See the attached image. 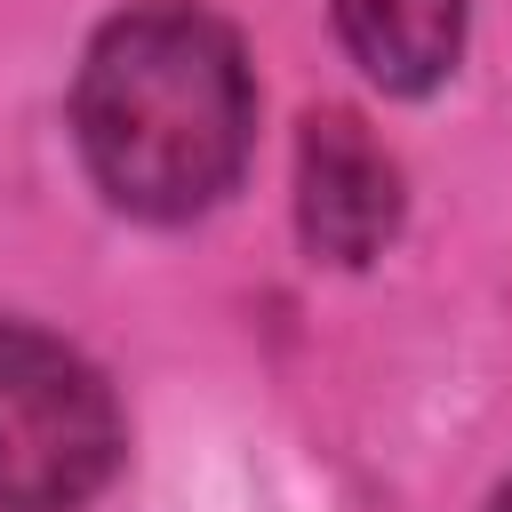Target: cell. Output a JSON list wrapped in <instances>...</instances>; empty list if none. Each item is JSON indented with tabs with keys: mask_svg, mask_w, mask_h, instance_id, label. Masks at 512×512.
I'll list each match as a JSON object with an SVG mask.
<instances>
[{
	"mask_svg": "<svg viewBox=\"0 0 512 512\" xmlns=\"http://www.w3.org/2000/svg\"><path fill=\"white\" fill-rule=\"evenodd\" d=\"M72 128L112 208L152 224L216 208L256 144V88L232 24L192 0H144L112 16L80 64Z\"/></svg>",
	"mask_w": 512,
	"mask_h": 512,
	"instance_id": "6da1fadb",
	"label": "cell"
},
{
	"mask_svg": "<svg viewBox=\"0 0 512 512\" xmlns=\"http://www.w3.org/2000/svg\"><path fill=\"white\" fill-rule=\"evenodd\" d=\"M112 464L120 408L104 376L40 328H0V512H80Z\"/></svg>",
	"mask_w": 512,
	"mask_h": 512,
	"instance_id": "7a4b0ae2",
	"label": "cell"
},
{
	"mask_svg": "<svg viewBox=\"0 0 512 512\" xmlns=\"http://www.w3.org/2000/svg\"><path fill=\"white\" fill-rule=\"evenodd\" d=\"M296 216L312 256L368 264L400 232V168L352 112H312L296 144Z\"/></svg>",
	"mask_w": 512,
	"mask_h": 512,
	"instance_id": "3957f363",
	"label": "cell"
},
{
	"mask_svg": "<svg viewBox=\"0 0 512 512\" xmlns=\"http://www.w3.org/2000/svg\"><path fill=\"white\" fill-rule=\"evenodd\" d=\"M336 32L376 88L424 96L464 48V0H336Z\"/></svg>",
	"mask_w": 512,
	"mask_h": 512,
	"instance_id": "277c9868",
	"label": "cell"
},
{
	"mask_svg": "<svg viewBox=\"0 0 512 512\" xmlns=\"http://www.w3.org/2000/svg\"><path fill=\"white\" fill-rule=\"evenodd\" d=\"M496 512H512V488H504V496H496Z\"/></svg>",
	"mask_w": 512,
	"mask_h": 512,
	"instance_id": "5b68a950",
	"label": "cell"
}]
</instances>
